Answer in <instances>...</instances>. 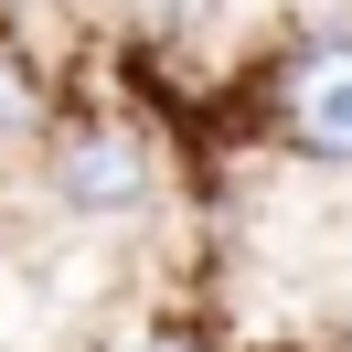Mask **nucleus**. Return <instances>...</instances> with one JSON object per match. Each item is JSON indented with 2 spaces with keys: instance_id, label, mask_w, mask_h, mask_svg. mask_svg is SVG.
<instances>
[{
  "instance_id": "2",
  "label": "nucleus",
  "mask_w": 352,
  "mask_h": 352,
  "mask_svg": "<svg viewBox=\"0 0 352 352\" xmlns=\"http://www.w3.org/2000/svg\"><path fill=\"white\" fill-rule=\"evenodd\" d=\"M288 139L320 160H352V32H331L288 65Z\"/></svg>"
},
{
  "instance_id": "5",
  "label": "nucleus",
  "mask_w": 352,
  "mask_h": 352,
  "mask_svg": "<svg viewBox=\"0 0 352 352\" xmlns=\"http://www.w3.org/2000/svg\"><path fill=\"white\" fill-rule=\"evenodd\" d=\"M118 352H203V342H182V331H139V342H118Z\"/></svg>"
},
{
  "instance_id": "1",
  "label": "nucleus",
  "mask_w": 352,
  "mask_h": 352,
  "mask_svg": "<svg viewBox=\"0 0 352 352\" xmlns=\"http://www.w3.org/2000/svg\"><path fill=\"white\" fill-rule=\"evenodd\" d=\"M54 203L65 214H86V224H118V214H139V203L160 192V160H150V139L129 129V118H75V129H54Z\"/></svg>"
},
{
  "instance_id": "4",
  "label": "nucleus",
  "mask_w": 352,
  "mask_h": 352,
  "mask_svg": "<svg viewBox=\"0 0 352 352\" xmlns=\"http://www.w3.org/2000/svg\"><path fill=\"white\" fill-rule=\"evenodd\" d=\"M214 0H139V22H160V32H182V22H203Z\"/></svg>"
},
{
  "instance_id": "3",
  "label": "nucleus",
  "mask_w": 352,
  "mask_h": 352,
  "mask_svg": "<svg viewBox=\"0 0 352 352\" xmlns=\"http://www.w3.org/2000/svg\"><path fill=\"white\" fill-rule=\"evenodd\" d=\"M32 129H43V86L22 54H0V139H32Z\"/></svg>"
}]
</instances>
